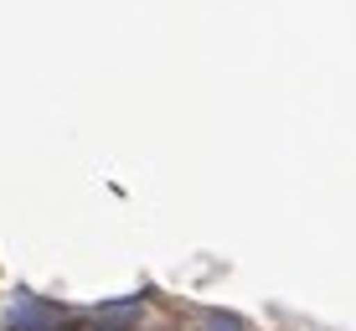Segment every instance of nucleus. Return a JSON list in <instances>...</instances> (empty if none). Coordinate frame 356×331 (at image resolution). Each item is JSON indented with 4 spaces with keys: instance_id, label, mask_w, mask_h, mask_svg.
Wrapping results in <instances>:
<instances>
[{
    "instance_id": "obj_1",
    "label": "nucleus",
    "mask_w": 356,
    "mask_h": 331,
    "mask_svg": "<svg viewBox=\"0 0 356 331\" xmlns=\"http://www.w3.org/2000/svg\"><path fill=\"white\" fill-rule=\"evenodd\" d=\"M10 331H67V316L36 295H21L16 311H10Z\"/></svg>"
},
{
    "instance_id": "obj_2",
    "label": "nucleus",
    "mask_w": 356,
    "mask_h": 331,
    "mask_svg": "<svg viewBox=\"0 0 356 331\" xmlns=\"http://www.w3.org/2000/svg\"><path fill=\"white\" fill-rule=\"evenodd\" d=\"M140 321V300H124V311L119 305H104V311L93 316V331H129Z\"/></svg>"
},
{
    "instance_id": "obj_3",
    "label": "nucleus",
    "mask_w": 356,
    "mask_h": 331,
    "mask_svg": "<svg viewBox=\"0 0 356 331\" xmlns=\"http://www.w3.org/2000/svg\"><path fill=\"white\" fill-rule=\"evenodd\" d=\"M207 326H212V331H243L238 316H222V311H212V316H207Z\"/></svg>"
}]
</instances>
